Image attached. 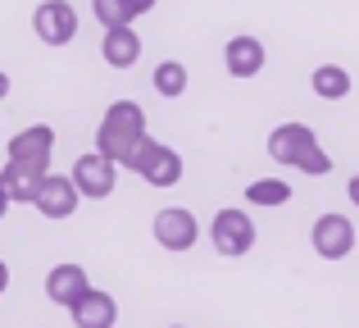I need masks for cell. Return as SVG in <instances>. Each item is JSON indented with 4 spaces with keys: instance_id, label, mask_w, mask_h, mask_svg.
Instances as JSON below:
<instances>
[{
    "instance_id": "1",
    "label": "cell",
    "mask_w": 359,
    "mask_h": 328,
    "mask_svg": "<svg viewBox=\"0 0 359 328\" xmlns=\"http://www.w3.org/2000/svg\"><path fill=\"white\" fill-rule=\"evenodd\" d=\"M141 137H146V110L137 100H114L96 128V155H105L118 169H132V155H137Z\"/></svg>"
},
{
    "instance_id": "2",
    "label": "cell",
    "mask_w": 359,
    "mask_h": 328,
    "mask_svg": "<svg viewBox=\"0 0 359 328\" xmlns=\"http://www.w3.org/2000/svg\"><path fill=\"white\" fill-rule=\"evenodd\" d=\"M269 155L282 169H300V173H309V178H323L327 169H332V155L318 146V137H314L309 124H278L269 133Z\"/></svg>"
},
{
    "instance_id": "3",
    "label": "cell",
    "mask_w": 359,
    "mask_h": 328,
    "mask_svg": "<svg viewBox=\"0 0 359 328\" xmlns=\"http://www.w3.org/2000/svg\"><path fill=\"white\" fill-rule=\"evenodd\" d=\"M132 173H141L150 187H177L182 183V155L146 133L141 146H137V155H132Z\"/></svg>"
},
{
    "instance_id": "4",
    "label": "cell",
    "mask_w": 359,
    "mask_h": 328,
    "mask_svg": "<svg viewBox=\"0 0 359 328\" xmlns=\"http://www.w3.org/2000/svg\"><path fill=\"white\" fill-rule=\"evenodd\" d=\"M210 242H214V251H219V256H228V260L250 256V247H255V219L245 210H237V205H228V210L214 214Z\"/></svg>"
},
{
    "instance_id": "5",
    "label": "cell",
    "mask_w": 359,
    "mask_h": 328,
    "mask_svg": "<svg viewBox=\"0 0 359 328\" xmlns=\"http://www.w3.org/2000/svg\"><path fill=\"white\" fill-rule=\"evenodd\" d=\"M69 183L78 187V196H87V201H105V196H114V187H118V164H109L105 155L87 151V155L73 160Z\"/></svg>"
},
{
    "instance_id": "6",
    "label": "cell",
    "mask_w": 359,
    "mask_h": 328,
    "mask_svg": "<svg viewBox=\"0 0 359 328\" xmlns=\"http://www.w3.org/2000/svg\"><path fill=\"white\" fill-rule=\"evenodd\" d=\"M155 242L164 251H173V256H187L201 242V219L191 210H182V205H164L155 214Z\"/></svg>"
},
{
    "instance_id": "7",
    "label": "cell",
    "mask_w": 359,
    "mask_h": 328,
    "mask_svg": "<svg viewBox=\"0 0 359 328\" xmlns=\"http://www.w3.org/2000/svg\"><path fill=\"white\" fill-rule=\"evenodd\" d=\"M5 160H18V164H32L41 173H50V160H55V128L50 124H32L23 133L9 137V155Z\"/></svg>"
},
{
    "instance_id": "8",
    "label": "cell",
    "mask_w": 359,
    "mask_h": 328,
    "mask_svg": "<svg viewBox=\"0 0 359 328\" xmlns=\"http://www.w3.org/2000/svg\"><path fill=\"white\" fill-rule=\"evenodd\" d=\"M32 27L46 46H69L78 37V9L69 0H41L32 14Z\"/></svg>"
},
{
    "instance_id": "9",
    "label": "cell",
    "mask_w": 359,
    "mask_h": 328,
    "mask_svg": "<svg viewBox=\"0 0 359 328\" xmlns=\"http://www.w3.org/2000/svg\"><path fill=\"white\" fill-rule=\"evenodd\" d=\"M32 205L46 214V219H73L78 205H82V196H78V187L69 183V173H46L41 183H36V192H32Z\"/></svg>"
},
{
    "instance_id": "10",
    "label": "cell",
    "mask_w": 359,
    "mask_h": 328,
    "mask_svg": "<svg viewBox=\"0 0 359 328\" xmlns=\"http://www.w3.org/2000/svg\"><path fill=\"white\" fill-rule=\"evenodd\" d=\"M309 242L323 260H346L355 251V223L346 214H318L309 228Z\"/></svg>"
},
{
    "instance_id": "11",
    "label": "cell",
    "mask_w": 359,
    "mask_h": 328,
    "mask_svg": "<svg viewBox=\"0 0 359 328\" xmlns=\"http://www.w3.org/2000/svg\"><path fill=\"white\" fill-rule=\"evenodd\" d=\"M69 315H73V328H114L118 324V301L109 292H100V287H87V292L69 306Z\"/></svg>"
},
{
    "instance_id": "12",
    "label": "cell",
    "mask_w": 359,
    "mask_h": 328,
    "mask_svg": "<svg viewBox=\"0 0 359 328\" xmlns=\"http://www.w3.org/2000/svg\"><path fill=\"white\" fill-rule=\"evenodd\" d=\"M264 60H269V51H264L259 37H232V41L223 46V64H228L232 78H259Z\"/></svg>"
},
{
    "instance_id": "13",
    "label": "cell",
    "mask_w": 359,
    "mask_h": 328,
    "mask_svg": "<svg viewBox=\"0 0 359 328\" xmlns=\"http://www.w3.org/2000/svg\"><path fill=\"white\" fill-rule=\"evenodd\" d=\"M87 287H91L87 269L73 265V260H69V265H55L50 274H46V296H50L55 306H64V310H69V306L78 301V296L87 292Z\"/></svg>"
},
{
    "instance_id": "14",
    "label": "cell",
    "mask_w": 359,
    "mask_h": 328,
    "mask_svg": "<svg viewBox=\"0 0 359 328\" xmlns=\"http://www.w3.org/2000/svg\"><path fill=\"white\" fill-rule=\"evenodd\" d=\"M41 169H32V164H18V160H5V169H0V187H5V196H9V205H32V192H36V183H41Z\"/></svg>"
},
{
    "instance_id": "15",
    "label": "cell",
    "mask_w": 359,
    "mask_h": 328,
    "mask_svg": "<svg viewBox=\"0 0 359 328\" xmlns=\"http://www.w3.org/2000/svg\"><path fill=\"white\" fill-rule=\"evenodd\" d=\"M100 55H105L109 69H132V64L141 60V37L132 32V27H109V32L100 37Z\"/></svg>"
},
{
    "instance_id": "16",
    "label": "cell",
    "mask_w": 359,
    "mask_h": 328,
    "mask_svg": "<svg viewBox=\"0 0 359 328\" xmlns=\"http://www.w3.org/2000/svg\"><path fill=\"white\" fill-rule=\"evenodd\" d=\"M309 87H314L318 100H346L355 82H351V73H346L341 64H318V69L309 73Z\"/></svg>"
},
{
    "instance_id": "17",
    "label": "cell",
    "mask_w": 359,
    "mask_h": 328,
    "mask_svg": "<svg viewBox=\"0 0 359 328\" xmlns=\"http://www.w3.org/2000/svg\"><path fill=\"white\" fill-rule=\"evenodd\" d=\"M245 201L259 205V210H278V205L291 201V183H282V178H255L245 187Z\"/></svg>"
},
{
    "instance_id": "18",
    "label": "cell",
    "mask_w": 359,
    "mask_h": 328,
    "mask_svg": "<svg viewBox=\"0 0 359 328\" xmlns=\"http://www.w3.org/2000/svg\"><path fill=\"white\" fill-rule=\"evenodd\" d=\"M187 82H191V78H187V64H177V60H164L155 69V91L164 100H177L187 91Z\"/></svg>"
},
{
    "instance_id": "19",
    "label": "cell",
    "mask_w": 359,
    "mask_h": 328,
    "mask_svg": "<svg viewBox=\"0 0 359 328\" xmlns=\"http://www.w3.org/2000/svg\"><path fill=\"white\" fill-rule=\"evenodd\" d=\"M91 14H96V23L105 27H132V9H128V0H91Z\"/></svg>"
},
{
    "instance_id": "20",
    "label": "cell",
    "mask_w": 359,
    "mask_h": 328,
    "mask_svg": "<svg viewBox=\"0 0 359 328\" xmlns=\"http://www.w3.org/2000/svg\"><path fill=\"white\" fill-rule=\"evenodd\" d=\"M128 9H132V14H150V9H155V0H128Z\"/></svg>"
},
{
    "instance_id": "21",
    "label": "cell",
    "mask_w": 359,
    "mask_h": 328,
    "mask_svg": "<svg viewBox=\"0 0 359 328\" xmlns=\"http://www.w3.org/2000/svg\"><path fill=\"white\" fill-rule=\"evenodd\" d=\"M346 196H351V201H355V210H359V173L351 178V187H346Z\"/></svg>"
},
{
    "instance_id": "22",
    "label": "cell",
    "mask_w": 359,
    "mask_h": 328,
    "mask_svg": "<svg viewBox=\"0 0 359 328\" xmlns=\"http://www.w3.org/2000/svg\"><path fill=\"white\" fill-rule=\"evenodd\" d=\"M5 292H9V265L0 260V296H5Z\"/></svg>"
},
{
    "instance_id": "23",
    "label": "cell",
    "mask_w": 359,
    "mask_h": 328,
    "mask_svg": "<svg viewBox=\"0 0 359 328\" xmlns=\"http://www.w3.org/2000/svg\"><path fill=\"white\" fill-rule=\"evenodd\" d=\"M9 87H14V82H9V73H5V69H0V100H5V96H9Z\"/></svg>"
},
{
    "instance_id": "24",
    "label": "cell",
    "mask_w": 359,
    "mask_h": 328,
    "mask_svg": "<svg viewBox=\"0 0 359 328\" xmlns=\"http://www.w3.org/2000/svg\"><path fill=\"white\" fill-rule=\"evenodd\" d=\"M9 214V196H5V187H0V219Z\"/></svg>"
},
{
    "instance_id": "25",
    "label": "cell",
    "mask_w": 359,
    "mask_h": 328,
    "mask_svg": "<svg viewBox=\"0 0 359 328\" xmlns=\"http://www.w3.org/2000/svg\"><path fill=\"white\" fill-rule=\"evenodd\" d=\"M173 328H182V324H173Z\"/></svg>"
}]
</instances>
